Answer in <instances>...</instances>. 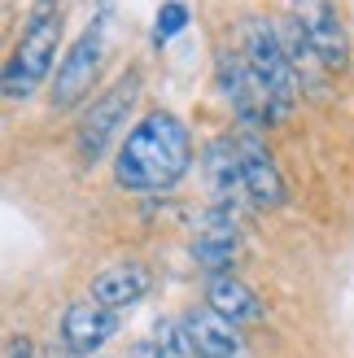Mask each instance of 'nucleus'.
Masks as SVG:
<instances>
[{"instance_id":"14","label":"nucleus","mask_w":354,"mask_h":358,"mask_svg":"<svg viewBox=\"0 0 354 358\" xmlns=\"http://www.w3.org/2000/svg\"><path fill=\"white\" fill-rule=\"evenodd\" d=\"M149 293V266L145 262H118V266H105V271L92 280V297L110 310H122L140 301Z\"/></svg>"},{"instance_id":"17","label":"nucleus","mask_w":354,"mask_h":358,"mask_svg":"<svg viewBox=\"0 0 354 358\" xmlns=\"http://www.w3.org/2000/svg\"><path fill=\"white\" fill-rule=\"evenodd\" d=\"M5 358H40V354H35V345L27 341V336H9V341H5Z\"/></svg>"},{"instance_id":"7","label":"nucleus","mask_w":354,"mask_h":358,"mask_svg":"<svg viewBox=\"0 0 354 358\" xmlns=\"http://www.w3.org/2000/svg\"><path fill=\"white\" fill-rule=\"evenodd\" d=\"M215 70H219V87H223L227 105H232V114L241 118V127L254 131V136L262 127H271V101L262 92L258 75L250 70V62H245L241 52H219Z\"/></svg>"},{"instance_id":"1","label":"nucleus","mask_w":354,"mask_h":358,"mask_svg":"<svg viewBox=\"0 0 354 358\" xmlns=\"http://www.w3.org/2000/svg\"><path fill=\"white\" fill-rule=\"evenodd\" d=\"M192 166V136L175 114L157 110L122 136L114 157V179L127 192H162L180 184Z\"/></svg>"},{"instance_id":"13","label":"nucleus","mask_w":354,"mask_h":358,"mask_svg":"<svg viewBox=\"0 0 354 358\" xmlns=\"http://www.w3.org/2000/svg\"><path fill=\"white\" fill-rule=\"evenodd\" d=\"M206 301H210V310L215 315H223L227 324H262V301H258V293L250 289L245 280H236V275H219V280H210L206 284Z\"/></svg>"},{"instance_id":"11","label":"nucleus","mask_w":354,"mask_h":358,"mask_svg":"<svg viewBox=\"0 0 354 358\" xmlns=\"http://www.w3.org/2000/svg\"><path fill=\"white\" fill-rule=\"evenodd\" d=\"M201 175H206V188L215 196V206H236V192H245V171H241V145L232 136H219L210 140L206 153H201Z\"/></svg>"},{"instance_id":"8","label":"nucleus","mask_w":354,"mask_h":358,"mask_svg":"<svg viewBox=\"0 0 354 358\" xmlns=\"http://www.w3.org/2000/svg\"><path fill=\"white\" fill-rule=\"evenodd\" d=\"M236 245H241L236 210L210 206L201 214V223H197V241H192V258H197V266H201L210 280L227 275V266L236 262Z\"/></svg>"},{"instance_id":"9","label":"nucleus","mask_w":354,"mask_h":358,"mask_svg":"<svg viewBox=\"0 0 354 358\" xmlns=\"http://www.w3.org/2000/svg\"><path fill=\"white\" fill-rule=\"evenodd\" d=\"M114 332H118V310L101 306L97 297L70 301L66 315H62V345L75 354V358H92Z\"/></svg>"},{"instance_id":"12","label":"nucleus","mask_w":354,"mask_h":358,"mask_svg":"<svg viewBox=\"0 0 354 358\" xmlns=\"http://www.w3.org/2000/svg\"><path fill=\"white\" fill-rule=\"evenodd\" d=\"M184 328H188V336H192V350H197V358H241V350H245L236 324H227V319L215 315L210 306L188 310V315H184Z\"/></svg>"},{"instance_id":"15","label":"nucleus","mask_w":354,"mask_h":358,"mask_svg":"<svg viewBox=\"0 0 354 358\" xmlns=\"http://www.w3.org/2000/svg\"><path fill=\"white\" fill-rule=\"evenodd\" d=\"M153 341L162 345L167 358H197V350H192V336L184 328V319H162V324L153 328Z\"/></svg>"},{"instance_id":"16","label":"nucleus","mask_w":354,"mask_h":358,"mask_svg":"<svg viewBox=\"0 0 354 358\" xmlns=\"http://www.w3.org/2000/svg\"><path fill=\"white\" fill-rule=\"evenodd\" d=\"M188 27V5H180V0H171V5H162V13H157V27H153V40L157 44H167L175 40Z\"/></svg>"},{"instance_id":"10","label":"nucleus","mask_w":354,"mask_h":358,"mask_svg":"<svg viewBox=\"0 0 354 358\" xmlns=\"http://www.w3.org/2000/svg\"><path fill=\"white\" fill-rule=\"evenodd\" d=\"M236 145H241V171H245V196L258 206V210H276V206H285L289 201V188H285V175H280L276 166V157L267 153V145L254 136V131H245L236 136Z\"/></svg>"},{"instance_id":"4","label":"nucleus","mask_w":354,"mask_h":358,"mask_svg":"<svg viewBox=\"0 0 354 358\" xmlns=\"http://www.w3.org/2000/svg\"><path fill=\"white\" fill-rule=\"evenodd\" d=\"M101 62H105V31L97 22L70 44V52L57 66V75H52V92H48L52 110H75V105L92 92V83L101 75Z\"/></svg>"},{"instance_id":"3","label":"nucleus","mask_w":354,"mask_h":358,"mask_svg":"<svg viewBox=\"0 0 354 358\" xmlns=\"http://www.w3.org/2000/svg\"><path fill=\"white\" fill-rule=\"evenodd\" d=\"M52 0H40L31 13V27L22 31V44L13 48V57L5 66V96L9 101H27L35 87L52 75V62H57V40H62V22L57 13L48 9Z\"/></svg>"},{"instance_id":"6","label":"nucleus","mask_w":354,"mask_h":358,"mask_svg":"<svg viewBox=\"0 0 354 358\" xmlns=\"http://www.w3.org/2000/svg\"><path fill=\"white\" fill-rule=\"evenodd\" d=\"M293 9V27L306 35V44L315 52V62L324 70H346L350 62V44H346V27L332 0H289Z\"/></svg>"},{"instance_id":"5","label":"nucleus","mask_w":354,"mask_h":358,"mask_svg":"<svg viewBox=\"0 0 354 358\" xmlns=\"http://www.w3.org/2000/svg\"><path fill=\"white\" fill-rule=\"evenodd\" d=\"M136 96H140V75H127L114 92H105L101 101H92V110L83 114L79 136H75V149H79L83 162H97V157L105 153V145L118 136V127H127V114H132Z\"/></svg>"},{"instance_id":"2","label":"nucleus","mask_w":354,"mask_h":358,"mask_svg":"<svg viewBox=\"0 0 354 358\" xmlns=\"http://www.w3.org/2000/svg\"><path fill=\"white\" fill-rule=\"evenodd\" d=\"M245 62L258 75L262 92L271 101V122H285L297 110V96H302V83H297V66L289 57L285 40L262 22V17H250L245 22Z\"/></svg>"},{"instance_id":"18","label":"nucleus","mask_w":354,"mask_h":358,"mask_svg":"<svg viewBox=\"0 0 354 358\" xmlns=\"http://www.w3.org/2000/svg\"><path fill=\"white\" fill-rule=\"evenodd\" d=\"M132 358H167V354H162V345L149 336V341H136V345H132Z\"/></svg>"}]
</instances>
